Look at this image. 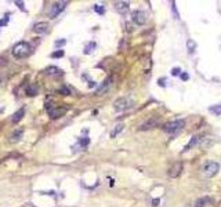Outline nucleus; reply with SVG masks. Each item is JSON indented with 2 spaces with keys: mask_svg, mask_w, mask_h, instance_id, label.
<instances>
[{
  "mask_svg": "<svg viewBox=\"0 0 221 207\" xmlns=\"http://www.w3.org/2000/svg\"><path fill=\"white\" fill-rule=\"evenodd\" d=\"M32 51V46L28 41H18L15 46L13 47V55L15 58H25L31 54Z\"/></svg>",
  "mask_w": 221,
  "mask_h": 207,
  "instance_id": "nucleus-1",
  "label": "nucleus"
},
{
  "mask_svg": "<svg viewBox=\"0 0 221 207\" xmlns=\"http://www.w3.org/2000/svg\"><path fill=\"white\" fill-rule=\"evenodd\" d=\"M184 127H185V120L177 119V120H174V122L166 123L163 130H165L167 134H177V133H180Z\"/></svg>",
  "mask_w": 221,
  "mask_h": 207,
  "instance_id": "nucleus-2",
  "label": "nucleus"
},
{
  "mask_svg": "<svg viewBox=\"0 0 221 207\" xmlns=\"http://www.w3.org/2000/svg\"><path fill=\"white\" fill-rule=\"evenodd\" d=\"M134 105V101L131 99V98H129V97H120L118 98L115 102H113V108L116 109V111H126L129 108H131Z\"/></svg>",
  "mask_w": 221,
  "mask_h": 207,
  "instance_id": "nucleus-3",
  "label": "nucleus"
},
{
  "mask_svg": "<svg viewBox=\"0 0 221 207\" xmlns=\"http://www.w3.org/2000/svg\"><path fill=\"white\" fill-rule=\"evenodd\" d=\"M160 123V116H151L149 119H147L144 123H142L141 126L138 127V130H141V131H147V130H152V128L158 127V124Z\"/></svg>",
  "mask_w": 221,
  "mask_h": 207,
  "instance_id": "nucleus-4",
  "label": "nucleus"
},
{
  "mask_svg": "<svg viewBox=\"0 0 221 207\" xmlns=\"http://www.w3.org/2000/svg\"><path fill=\"white\" fill-rule=\"evenodd\" d=\"M218 170H220V164H218V163H216V162H209L205 167H203V174H205L207 178H212L214 175H217Z\"/></svg>",
  "mask_w": 221,
  "mask_h": 207,
  "instance_id": "nucleus-5",
  "label": "nucleus"
},
{
  "mask_svg": "<svg viewBox=\"0 0 221 207\" xmlns=\"http://www.w3.org/2000/svg\"><path fill=\"white\" fill-rule=\"evenodd\" d=\"M68 6V1H55L54 4L51 6V10H50V17L51 18H57V17L60 15L61 13H62L65 7Z\"/></svg>",
  "mask_w": 221,
  "mask_h": 207,
  "instance_id": "nucleus-6",
  "label": "nucleus"
},
{
  "mask_svg": "<svg viewBox=\"0 0 221 207\" xmlns=\"http://www.w3.org/2000/svg\"><path fill=\"white\" fill-rule=\"evenodd\" d=\"M131 19L137 25H144L147 22V14L144 11H141V10H135V11H133V14H131Z\"/></svg>",
  "mask_w": 221,
  "mask_h": 207,
  "instance_id": "nucleus-7",
  "label": "nucleus"
},
{
  "mask_svg": "<svg viewBox=\"0 0 221 207\" xmlns=\"http://www.w3.org/2000/svg\"><path fill=\"white\" fill-rule=\"evenodd\" d=\"M50 29V25L46 21H40V22H36L35 26H33V32L38 33V35H44V33L48 32Z\"/></svg>",
  "mask_w": 221,
  "mask_h": 207,
  "instance_id": "nucleus-8",
  "label": "nucleus"
},
{
  "mask_svg": "<svg viewBox=\"0 0 221 207\" xmlns=\"http://www.w3.org/2000/svg\"><path fill=\"white\" fill-rule=\"evenodd\" d=\"M48 112V115H50V118L54 120V119H60V118H62L64 115L66 113V108H58V106H54V108H51Z\"/></svg>",
  "mask_w": 221,
  "mask_h": 207,
  "instance_id": "nucleus-9",
  "label": "nucleus"
},
{
  "mask_svg": "<svg viewBox=\"0 0 221 207\" xmlns=\"http://www.w3.org/2000/svg\"><path fill=\"white\" fill-rule=\"evenodd\" d=\"M184 170V166H182L181 162H177V163H174L173 166L170 167L169 170V177H171V178H175V177H178V175L181 174V171Z\"/></svg>",
  "mask_w": 221,
  "mask_h": 207,
  "instance_id": "nucleus-10",
  "label": "nucleus"
},
{
  "mask_svg": "<svg viewBox=\"0 0 221 207\" xmlns=\"http://www.w3.org/2000/svg\"><path fill=\"white\" fill-rule=\"evenodd\" d=\"M115 8L118 10V13L125 14V13L129 11V8H130V3L129 1H116L115 3Z\"/></svg>",
  "mask_w": 221,
  "mask_h": 207,
  "instance_id": "nucleus-11",
  "label": "nucleus"
},
{
  "mask_svg": "<svg viewBox=\"0 0 221 207\" xmlns=\"http://www.w3.org/2000/svg\"><path fill=\"white\" fill-rule=\"evenodd\" d=\"M110 83H112V77L109 76V77H106V79L104 80V83L101 84V86H100V87L97 88V95H102L104 93H105V91L109 88Z\"/></svg>",
  "mask_w": 221,
  "mask_h": 207,
  "instance_id": "nucleus-12",
  "label": "nucleus"
},
{
  "mask_svg": "<svg viewBox=\"0 0 221 207\" xmlns=\"http://www.w3.org/2000/svg\"><path fill=\"white\" fill-rule=\"evenodd\" d=\"M200 140H202V137H199V136H194L192 138H191V141L188 142V145L184 148V152H187V151H190L191 148H194V146H196V145H199V142H200Z\"/></svg>",
  "mask_w": 221,
  "mask_h": 207,
  "instance_id": "nucleus-13",
  "label": "nucleus"
},
{
  "mask_svg": "<svg viewBox=\"0 0 221 207\" xmlns=\"http://www.w3.org/2000/svg\"><path fill=\"white\" fill-rule=\"evenodd\" d=\"M210 202H212V199H210L209 196H205V198H199V199L195 202L194 207H206L207 204H210Z\"/></svg>",
  "mask_w": 221,
  "mask_h": 207,
  "instance_id": "nucleus-14",
  "label": "nucleus"
},
{
  "mask_svg": "<svg viewBox=\"0 0 221 207\" xmlns=\"http://www.w3.org/2000/svg\"><path fill=\"white\" fill-rule=\"evenodd\" d=\"M24 116H25V108H21V109H18V111L13 115L11 120H13V123H18V122L22 119Z\"/></svg>",
  "mask_w": 221,
  "mask_h": 207,
  "instance_id": "nucleus-15",
  "label": "nucleus"
},
{
  "mask_svg": "<svg viewBox=\"0 0 221 207\" xmlns=\"http://www.w3.org/2000/svg\"><path fill=\"white\" fill-rule=\"evenodd\" d=\"M22 134H24V130H22V128H18V130H15V131L11 134L10 138H11L13 142H17V141H19V140L22 138Z\"/></svg>",
  "mask_w": 221,
  "mask_h": 207,
  "instance_id": "nucleus-16",
  "label": "nucleus"
},
{
  "mask_svg": "<svg viewBox=\"0 0 221 207\" xmlns=\"http://www.w3.org/2000/svg\"><path fill=\"white\" fill-rule=\"evenodd\" d=\"M38 87L35 86V84H29L28 87H26V90H25V93H26V95H29V97H35V95H38Z\"/></svg>",
  "mask_w": 221,
  "mask_h": 207,
  "instance_id": "nucleus-17",
  "label": "nucleus"
},
{
  "mask_svg": "<svg viewBox=\"0 0 221 207\" xmlns=\"http://www.w3.org/2000/svg\"><path fill=\"white\" fill-rule=\"evenodd\" d=\"M46 73L47 75H60V73H62V69H60L58 66H47Z\"/></svg>",
  "mask_w": 221,
  "mask_h": 207,
  "instance_id": "nucleus-18",
  "label": "nucleus"
},
{
  "mask_svg": "<svg viewBox=\"0 0 221 207\" xmlns=\"http://www.w3.org/2000/svg\"><path fill=\"white\" fill-rule=\"evenodd\" d=\"M123 127H125V126H123V123H119V124H116V126H115V128L110 131V137H112V138H115V137L118 136L119 133L123 130Z\"/></svg>",
  "mask_w": 221,
  "mask_h": 207,
  "instance_id": "nucleus-19",
  "label": "nucleus"
},
{
  "mask_svg": "<svg viewBox=\"0 0 221 207\" xmlns=\"http://www.w3.org/2000/svg\"><path fill=\"white\" fill-rule=\"evenodd\" d=\"M187 47H188V51H190V53H194L195 48H196V43H195L192 39H190L187 41Z\"/></svg>",
  "mask_w": 221,
  "mask_h": 207,
  "instance_id": "nucleus-20",
  "label": "nucleus"
},
{
  "mask_svg": "<svg viewBox=\"0 0 221 207\" xmlns=\"http://www.w3.org/2000/svg\"><path fill=\"white\" fill-rule=\"evenodd\" d=\"M210 112L214 113V115H221V104L220 105H214V106H210Z\"/></svg>",
  "mask_w": 221,
  "mask_h": 207,
  "instance_id": "nucleus-21",
  "label": "nucleus"
},
{
  "mask_svg": "<svg viewBox=\"0 0 221 207\" xmlns=\"http://www.w3.org/2000/svg\"><path fill=\"white\" fill-rule=\"evenodd\" d=\"M93 48H95V43H94V41L87 44V47L84 48V54H90V53L93 51Z\"/></svg>",
  "mask_w": 221,
  "mask_h": 207,
  "instance_id": "nucleus-22",
  "label": "nucleus"
},
{
  "mask_svg": "<svg viewBox=\"0 0 221 207\" xmlns=\"http://www.w3.org/2000/svg\"><path fill=\"white\" fill-rule=\"evenodd\" d=\"M94 11H95V13H98L100 15H102L104 13H105V8H104L102 6H100V4H95V6H94Z\"/></svg>",
  "mask_w": 221,
  "mask_h": 207,
  "instance_id": "nucleus-23",
  "label": "nucleus"
},
{
  "mask_svg": "<svg viewBox=\"0 0 221 207\" xmlns=\"http://www.w3.org/2000/svg\"><path fill=\"white\" fill-rule=\"evenodd\" d=\"M61 57H64L62 50H60V51H54V53L51 54V58H61Z\"/></svg>",
  "mask_w": 221,
  "mask_h": 207,
  "instance_id": "nucleus-24",
  "label": "nucleus"
},
{
  "mask_svg": "<svg viewBox=\"0 0 221 207\" xmlns=\"http://www.w3.org/2000/svg\"><path fill=\"white\" fill-rule=\"evenodd\" d=\"M88 142H90V140H88L87 137H84V138H80V140H79V144L82 145V146H87V145H88Z\"/></svg>",
  "mask_w": 221,
  "mask_h": 207,
  "instance_id": "nucleus-25",
  "label": "nucleus"
},
{
  "mask_svg": "<svg viewBox=\"0 0 221 207\" xmlns=\"http://www.w3.org/2000/svg\"><path fill=\"white\" fill-rule=\"evenodd\" d=\"M60 93H61L62 95H69V94H71V90L68 87H62V88H60Z\"/></svg>",
  "mask_w": 221,
  "mask_h": 207,
  "instance_id": "nucleus-26",
  "label": "nucleus"
},
{
  "mask_svg": "<svg viewBox=\"0 0 221 207\" xmlns=\"http://www.w3.org/2000/svg\"><path fill=\"white\" fill-rule=\"evenodd\" d=\"M180 68H174V69H171V75L173 76H177V75H180Z\"/></svg>",
  "mask_w": 221,
  "mask_h": 207,
  "instance_id": "nucleus-27",
  "label": "nucleus"
},
{
  "mask_svg": "<svg viewBox=\"0 0 221 207\" xmlns=\"http://www.w3.org/2000/svg\"><path fill=\"white\" fill-rule=\"evenodd\" d=\"M65 43H66L65 40H57V41H55V46H57V47H61V46H64Z\"/></svg>",
  "mask_w": 221,
  "mask_h": 207,
  "instance_id": "nucleus-28",
  "label": "nucleus"
},
{
  "mask_svg": "<svg viewBox=\"0 0 221 207\" xmlns=\"http://www.w3.org/2000/svg\"><path fill=\"white\" fill-rule=\"evenodd\" d=\"M180 76H181V79H182V80H188V79H190V76H188V73H181Z\"/></svg>",
  "mask_w": 221,
  "mask_h": 207,
  "instance_id": "nucleus-29",
  "label": "nucleus"
},
{
  "mask_svg": "<svg viewBox=\"0 0 221 207\" xmlns=\"http://www.w3.org/2000/svg\"><path fill=\"white\" fill-rule=\"evenodd\" d=\"M165 81H166L165 79H159L158 80V84H159V86H163V87H165Z\"/></svg>",
  "mask_w": 221,
  "mask_h": 207,
  "instance_id": "nucleus-30",
  "label": "nucleus"
},
{
  "mask_svg": "<svg viewBox=\"0 0 221 207\" xmlns=\"http://www.w3.org/2000/svg\"><path fill=\"white\" fill-rule=\"evenodd\" d=\"M15 4H18V7L21 8V10H24V6H22L24 3H22V1H15Z\"/></svg>",
  "mask_w": 221,
  "mask_h": 207,
  "instance_id": "nucleus-31",
  "label": "nucleus"
},
{
  "mask_svg": "<svg viewBox=\"0 0 221 207\" xmlns=\"http://www.w3.org/2000/svg\"><path fill=\"white\" fill-rule=\"evenodd\" d=\"M159 204V199H155L153 200V206H158Z\"/></svg>",
  "mask_w": 221,
  "mask_h": 207,
  "instance_id": "nucleus-32",
  "label": "nucleus"
},
{
  "mask_svg": "<svg viewBox=\"0 0 221 207\" xmlns=\"http://www.w3.org/2000/svg\"><path fill=\"white\" fill-rule=\"evenodd\" d=\"M187 207H190V206H187Z\"/></svg>",
  "mask_w": 221,
  "mask_h": 207,
  "instance_id": "nucleus-33",
  "label": "nucleus"
}]
</instances>
